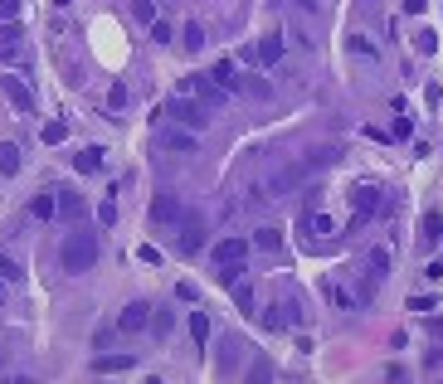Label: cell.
I'll return each mask as SVG.
<instances>
[{
  "label": "cell",
  "mask_w": 443,
  "mask_h": 384,
  "mask_svg": "<svg viewBox=\"0 0 443 384\" xmlns=\"http://www.w3.org/2000/svg\"><path fill=\"white\" fill-rule=\"evenodd\" d=\"M59 263H64V273H69V278L93 273V263H98V234L73 229V234L64 239V248H59Z\"/></svg>",
  "instance_id": "cell-1"
},
{
  "label": "cell",
  "mask_w": 443,
  "mask_h": 384,
  "mask_svg": "<svg viewBox=\"0 0 443 384\" xmlns=\"http://www.w3.org/2000/svg\"><path fill=\"white\" fill-rule=\"evenodd\" d=\"M156 122H176V127H190V131H205V127H210V107L195 102L190 93H176L161 112H156Z\"/></svg>",
  "instance_id": "cell-2"
},
{
  "label": "cell",
  "mask_w": 443,
  "mask_h": 384,
  "mask_svg": "<svg viewBox=\"0 0 443 384\" xmlns=\"http://www.w3.org/2000/svg\"><path fill=\"white\" fill-rule=\"evenodd\" d=\"M302 180H307V166L297 161V166H283V171H273V176L258 185V194H263V199H288V194L297 190Z\"/></svg>",
  "instance_id": "cell-3"
},
{
  "label": "cell",
  "mask_w": 443,
  "mask_h": 384,
  "mask_svg": "<svg viewBox=\"0 0 443 384\" xmlns=\"http://www.w3.org/2000/svg\"><path fill=\"white\" fill-rule=\"evenodd\" d=\"M351 199H356V219H351V229H360V224H370L375 214H385V190H375V185H356Z\"/></svg>",
  "instance_id": "cell-4"
},
{
  "label": "cell",
  "mask_w": 443,
  "mask_h": 384,
  "mask_svg": "<svg viewBox=\"0 0 443 384\" xmlns=\"http://www.w3.org/2000/svg\"><path fill=\"white\" fill-rule=\"evenodd\" d=\"M181 93H190L195 97V102H205V107H210V112H215V107H224V88L220 83H215V78H210V73H190V78H185V83H181Z\"/></svg>",
  "instance_id": "cell-5"
},
{
  "label": "cell",
  "mask_w": 443,
  "mask_h": 384,
  "mask_svg": "<svg viewBox=\"0 0 443 384\" xmlns=\"http://www.w3.org/2000/svg\"><path fill=\"white\" fill-rule=\"evenodd\" d=\"M176 229H181V234H176V243H181V253H200V248H205V214H195V209H185Z\"/></svg>",
  "instance_id": "cell-6"
},
{
  "label": "cell",
  "mask_w": 443,
  "mask_h": 384,
  "mask_svg": "<svg viewBox=\"0 0 443 384\" xmlns=\"http://www.w3.org/2000/svg\"><path fill=\"white\" fill-rule=\"evenodd\" d=\"M156 146L171 151V156H195V131H190V127H171V131L156 136Z\"/></svg>",
  "instance_id": "cell-7"
},
{
  "label": "cell",
  "mask_w": 443,
  "mask_h": 384,
  "mask_svg": "<svg viewBox=\"0 0 443 384\" xmlns=\"http://www.w3.org/2000/svg\"><path fill=\"white\" fill-rule=\"evenodd\" d=\"M0 93L10 97V107H20V112H34V93H29V83H24V78H15V73H0Z\"/></svg>",
  "instance_id": "cell-8"
},
{
  "label": "cell",
  "mask_w": 443,
  "mask_h": 384,
  "mask_svg": "<svg viewBox=\"0 0 443 384\" xmlns=\"http://www.w3.org/2000/svg\"><path fill=\"white\" fill-rule=\"evenodd\" d=\"M146 326H151V301H132V306H122V316H117V331L136 336V331H146Z\"/></svg>",
  "instance_id": "cell-9"
},
{
  "label": "cell",
  "mask_w": 443,
  "mask_h": 384,
  "mask_svg": "<svg viewBox=\"0 0 443 384\" xmlns=\"http://www.w3.org/2000/svg\"><path fill=\"white\" fill-rule=\"evenodd\" d=\"M181 214H185V204L176 194H156L151 199V224H181Z\"/></svg>",
  "instance_id": "cell-10"
},
{
  "label": "cell",
  "mask_w": 443,
  "mask_h": 384,
  "mask_svg": "<svg viewBox=\"0 0 443 384\" xmlns=\"http://www.w3.org/2000/svg\"><path fill=\"white\" fill-rule=\"evenodd\" d=\"M297 229H302V234H312V239H327V234H336V219L312 209V214H302V219H297Z\"/></svg>",
  "instance_id": "cell-11"
},
{
  "label": "cell",
  "mask_w": 443,
  "mask_h": 384,
  "mask_svg": "<svg viewBox=\"0 0 443 384\" xmlns=\"http://www.w3.org/2000/svg\"><path fill=\"white\" fill-rule=\"evenodd\" d=\"M248 239H224V243H215V263H244L248 258Z\"/></svg>",
  "instance_id": "cell-12"
},
{
  "label": "cell",
  "mask_w": 443,
  "mask_h": 384,
  "mask_svg": "<svg viewBox=\"0 0 443 384\" xmlns=\"http://www.w3.org/2000/svg\"><path fill=\"white\" fill-rule=\"evenodd\" d=\"M54 199H59V219H64V224H78V219H83V194L59 190Z\"/></svg>",
  "instance_id": "cell-13"
},
{
  "label": "cell",
  "mask_w": 443,
  "mask_h": 384,
  "mask_svg": "<svg viewBox=\"0 0 443 384\" xmlns=\"http://www.w3.org/2000/svg\"><path fill=\"white\" fill-rule=\"evenodd\" d=\"M210 78H215V83H220L224 93H239V69H234V59H229V54H224L220 64H215V69H210Z\"/></svg>",
  "instance_id": "cell-14"
},
{
  "label": "cell",
  "mask_w": 443,
  "mask_h": 384,
  "mask_svg": "<svg viewBox=\"0 0 443 384\" xmlns=\"http://www.w3.org/2000/svg\"><path fill=\"white\" fill-rule=\"evenodd\" d=\"M385 273H390V248H370V253H365V278H370V283H385Z\"/></svg>",
  "instance_id": "cell-15"
},
{
  "label": "cell",
  "mask_w": 443,
  "mask_h": 384,
  "mask_svg": "<svg viewBox=\"0 0 443 384\" xmlns=\"http://www.w3.org/2000/svg\"><path fill=\"white\" fill-rule=\"evenodd\" d=\"M73 166H78V176H98L103 171V146H83L73 156Z\"/></svg>",
  "instance_id": "cell-16"
},
{
  "label": "cell",
  "mask_w": 443,
  "mask_h": 384,
  "mask_svg": "<svg viewBox=\"0 0 443 384\" xmlns=\"http://www.w3.org/2000/svg\"><path fill=\"white\" fill-rule=\"evenodd\" d=\"M171 331H176V311H171V306H151V336L166 341Z\"/></svg>",
  "instance_id": "cell-17"
},
{
  "label": "cell",
  "mask_w": 443,
  "mask_h": 384,
  "mask_svg": "<svg viewBox=\"0 0 443 384\" xmlns=\"http://www.w3.org/2000/svg\"><path fill=\"white\" fill-rule=\"evenodd\" d=\"M136 360L132 355H98L93 360V375H122V370H132Z\"/></svg>",
  "instance_id": "cell-18"
},
{
  "label": "cell",
  "mask_w": 443,
  "mask_h": 384,
  "mask_svg": "<svg viewBox=\"0 0 443 384\" xmlns=\"http://www.w3.org/2000/svg\"><path fill=\"white\" fill-rule=\"evenodd\" d=\"M283 44H288L283 34H273V39H263V44L253 49V54H258V64H263V69H273V64L283 59Z\"/></svg>",
  "instance_id": "cell-19"
},
{
  "label": "cell",
  "mask_w": 443,
  "mask_h": 384,
  "mask_svg": "<svg viewBox=\"0 0 443 384\" xmlns=\"http://www.w3.org/2000/svg\"><path fill=\"white\" fill-rule=\"evenodd\" d=\"M190 341H195V350L210 346V316L205 311H190Z\"/></svg>",
  "instance_id": "cell-20"
},
{
  "label": "cell",
  "mask_w": 443,
  "mask_h": 384,
  "mask_svg": "<svg viewBox=\"0 0 443 384\" xmlns=\"http://www.w3.org/2000/svg\"><path fill=\"white\" fill-rule=\"evenodd\" d=\"M20 39H24L20 24H15V20H0V54H20Z\"/></svg>",
  "instance_id": "cell-21"
},
{
  "label": "cell",
  "mask_w": 443,
  "mask_h": 384,
  "mask_svg": "<svg viewBox=\"0 0 443 384\" xmlns=\"http://www.w3.org/2000/svg\"><path fill=\"white\" fill-rule=\"evenodd\" d=\"M239 93H248V97H263V102H268V93H273V88L263 83V73H239Z\"/></svg>",
  "instance_id": "cell-22"
},
{
  "label": "cell",
  "mask_w": 443,
  "mask_h": 384,
  "mask_svg": "<svg viewBox=\"0 0 443 384\" xmlns=\"http://www.w3.org/2000/svg\"><path fill=\"white\" fill-rule=\"evenodd\" d=\"M181 44H185V54H200V49H205V29H200L195 20H185V29H181Z\"/></svg>",
  "instance_id": "cell-23"
},
{
  "label": "cell",
  "mask_w": 443,
  "mask_h": 384,
  "mask_svg": "<svg viewBox=\"0 0 443 384\" xmlns=\"http://www.w3.org/2000/svg\"><path fill=\"white\" fill-rule=\"evenodd\" d=\"M248 243H253L258 253H278V248H283V234H278V229H258Z\"/></svg>",
  "instance_id": "cell-24"
},
{
  "label": "cell",
  "mask_w": 443,
  "mask_h": 384,
  "mask_svg": "<svg viewBox=\"0 0 443 384\" xmlns=\"http://www.w3.org/2000/svg\"><path fill=\"white\" fill-rule=\"evenodd\" d=\"M0 176H20V146L0 141Z\"/></svg>",
  "instance_id": "cell-25"
},
{
  "label": "cell",
  "mask_w": 443,
  "mask_h": 384,
  "mask_svg": "<svg viewBox=\"0 0 443 384\" xmlns=\"http://www.w3.org/2000/svg\"><path fill=\"white\" fill-rule=\"evenodd\" d=\"M215 283H220V287L244 283V263H215Z\"/></svg>",
  "instance_id": "cell-26"
},
{
  "label": "cell",
  "mask_w": 443,
  "mask_h": 384,
  "mask_svg": "<svg viewBox=\"0 0 443 384\" xmlns=\"http://www.w3.org/2000/svg\"><path fill=\"white\" fill-rule=\"evenodd\" d=\"M29 214H34V219H54V214H59V199H54V194H34V199H29Z\"/></svg>",
  "instance_id": "cell-27"
},
{
  "label": "cell",
  "mask_w": 443,
  "mask_h": 384,
  "mask_svg": "<svg viewBox=\"0 0 443 384\" xmlns=\"http://www.w3.org/2000/svg\"><path fill=\"white\" fill-rule=\"evenodd\" d=\"M424 239H429V243H443V214L439 209L424 214Z\"/></svg>",
  "instance_id": "cell-28"
},
{
  "label": "cell",
  "mask_w": 443,
  "mask_h": 384,
  "mask_svg": "<svg viewBox=\"0 0 443 384\" xmlns=\"http://www.w3.org/2000/svg\"><path fill=\"white\" fill-rule=\"evenodd\" d=\"M132 15H136V20H141L146 29H151V24L161 20V15H156V0H132Z\"/></svg>",
  "instance_id": "cell-29"
},
{
  "label": "cell",
  "mask_w": 443,
  "mask_h": 384,
  "mask_svg": "<svg viewBox=\"0 0 443 384\" xmlns=\"http://www.w3.org/2000/svg\"><path fill=\"white\" fill-rule=\"evenodd\" d=\"M332 161H336L332 146H317V151H312V156H307L302 166H307V176H312V171H322V166H332Z\"/></svg>",
  "instance_id": "cell-30"
},
{
  "label": "cell",
  "mask_w": 443,
  "mask_h": 384,
  "mask_svg": "<svg viewBox=\"0 0 443 384\" xmlns=\"http://www.w3.org/2000/svg\"><path fill=\"white\" fill-rule=\"evenodd\" d=\"M283 316L302 326V321H307V301H302V297H288V301H283Z\"/></svg>",
  "instance_id": "cell-31"
},
{
  "label": "cell",
  "mask_w": 443,
  "mask_h": 384,
  "mask_svg": "<svg viewBox=\"0 0 443 384\" xmlns=\"http://www.w3.org/2000/svg\"><path fill=\"white\" fill-rule=\"evenodd\" d=\"M64 136H69V127H64V122H49V127L39 131V141H44V146H59Z\"/></svg>",
  "instance_id": "cell-32"
},
{
  "label": "cell",
  "mask_w": 443,
  "mask_h": 384,
  "mask_svg": "<svg viewBox=\"0 0 443 384\" xmlns=\"http://www.w3.org/2000/svg\"><path fill=\"white\" fill-rule=\"evenodd\" d=\"M0 278H5V283H20V278H24V268H20L15 258H5V253H0Z\"/></svg>",
  "instance_id": "cell-33"
},
{
  "label": "cell",
  "mask_w": 443,
  "mask_h": 384,
  "mask_svg": "<svg viewBox=\"0 0 443 384\" xmlns=\"http://www.w3.org/2000/svg\"><path fill=\"white\" fill-rule=\"evenodd\" d=\"M234 301H239V311H253V287H248V283H234Z\"/></svg>",
  "instance_id": "cell-34"
},
{
  "label": "cell",
  "mask_w": 443,
  "mask_h": 384,
  "mask_svg": "<svg viewBox=\"0 0 443 384\" xmlns=\"http://www.w3.org/2000/svg\"><path fill=\"white\" fill-rule=\"evenodd\" d=\"M151 39H156V44H176V29H171L166 20H156V24H151Z\"/></svg>",
  "instance_id": "cell-35"
},
{
  "label": "cell",
  "mask_w": 443,
  "mask_h": 384,
  "mask_svg": "<svg viewBox=\"0 0 443 384\" xmlns=\"http://www.w3.org/2000/svg\"><path fill=\"white\" fill-rule=\"evenodd\" d=\"M414 49H419V54H434V49H439V34H434V29H419Z\"/></svg>",
  "instance_id": "cell-36"
},
{
  "label": "cell",
  "mask_w": 443,
  "mask_h": 384,
  "mask_svg": "<svg viewBox=\"0 0 443 384\" xmlns=\"http://www.w3.org/2000/svg\"><path fill=\"white\" fill-rule=\"evenodd\" d=\"M283 321H288V316H283V306H268V311H263V331H278Z\"/></svg>",
  "instance_id": "cell-37"
},
{
  "label": "cell",
  "mask_w": 443,
  "mask_h": 384,
  "mask_svg": "<svg viewBox=\"0 0 443 384\" xmlns=\"http://www.w3.org/2000/svg\"><path fill=\"white\" fill-rule=\"evenodd\" d=\"M332 301H336V306H341V311H351V306H356L360 297H351V292H346V287H332Z\"/></svg>",
  "instance_id": "cell-38"
},
{
  "label": "cell",
  "mask_w": 443,
  "mask_h": 384,
  "mask_svg": "<svg viewBox=\"0 0 443 384\" xmlns=\"http://www.w3.org/2000/svg\"><path fill=\"white\" fill-rule=\"evenodd\" d=\"M122 102H127V88H122V83H112V88H108V107H112V112H117Z\"/></svg>",
  "instance_id": "cell-39"
},
{
  "label": "cell",
  "mask_w": 443,
  "mask_h": 384,
  "mask_svg": "<svg viewBox=\"0 0 443 384\" xmlns=\"http://www.w3.org/2000/svg\"><path fill=\"white\" fill-rule=\"evenodd\" d=\"M98 219H103V224H117V204H112V199L98 204Z\"/></svg>",
  "instance_id": "cell-40"
},
{
  "label": "cell",
  "mask_w": 443,
  "mask_h": 384,
  "mask_svg": "<svg viewBox=\"0 0 443 384\" xmlns=\"http://www.w3.org/2000/svg\"><path fill=\"white\" fill-rule=\"evenodd\" d=\"M268 375H273V365H268V360H253V370H248V380H268Z\"/></svg>",
  "instance_id": "cell-41"
},
{
  "label": "cell",
  "mask_w": 443,
  "mask_h": 384,
  "mask_svg": "<svg viewBox=\"0 0 443 384\" xmlns=\"http://www.w3.org/2000/svg\"><path fill=\"white\" fill-rule=\"evenodd\" d=\"M0 20H20V0H0Z\"/></svg>",
  "instance_id": "cell-42"
},
{
  "label": "cell",
  "mask_w": 443,
  "mask_h": 384,
  "mask_svg": "<svg viewBox=\"0 0 443 384\" xmlns=\"http://www.w3.org/2000/svg\"><path fill=\"white\" fill-rule=\"evenodd\" d=\"M351 49H356V54H375V44H370L365 34H356V39H351Z\"/></svg>",
  "instance_id": "cell-43"
},
{
  "label": "cell",
  "mask_w": 443,
  "mask_h": 384,
  "mask_svg": "<svg viewBox=\"0 0 443 384\" xmlns=\"http://www.w3.org/2000/svg\"><path fill=\"white\" fill-rule=\"evenodd\" d=\"M409 311H434V297H409Z\"/></svg>",
  "instance_id": "cell-44"
},
{
  "label": "cell",
  "mask_w": 443,
  "mask_h": 384,
  "mask_svg": "<svg viewBox=\"0 0 443 384\" xmlns=\"http://www.w3.org/2000/svg\"><path fill=\"white\" fill-rule=\"evenodd\" d=\"M429 336H434V341H443V316H429Z\"/></svg>",
  "instance_id": "cell-45"
},
{
  "label": "cell",
  "mask_w": 443,
  "mask_h": 384,
  "mask_svg": "<svg viewBox=\"0 0 443 384\" xmlns=\"http://www.w3.org/2000/svg\"><path fill=\"white\" fill-rule=\"evenodd\" d=\"M405 15H424V0H405Z\"/></svg>",
  "instance_id": "cell-46"
},
{
  "label": "cell",
  "mask_w": 443,
  "mask_h": 384,
  "mask_svg": "<svg viewBox=\"0 0 443 384\" xmlns=\"http://www.w3.org/2000/svg\"><path fill=\"white\" fill-rule=\"evenodd\" d=\"M54 5H59V10H64V5H69V0H54Z\"/></svg>",
  "instance_id": "cell-47"
},
{
  "label": "cell",
  "mask_w": 443,
  "mask_h": 384,
  "mask_svg": "<svg viewBox=\"0 0 443 384\" xmlns=\"http://www.w3.org/2000/svg\"><path fill=\"white\" fill-rule=\"evenodd\" d=\"M0 297H5V278H0Z\"/></svg>",
  "instance_id": "cell-48"
}]
</instances>
